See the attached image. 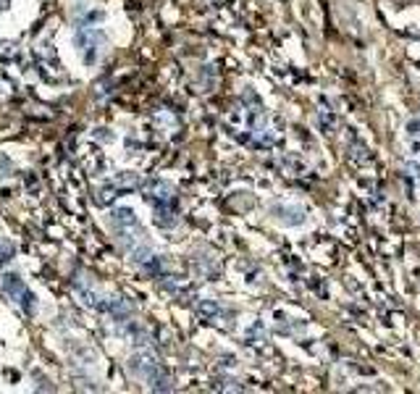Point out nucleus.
Returning a JSON list of instances; mask_svg holds the SVG:
<instances>
[{
	"label": "nucleus",
	"mask_w": 420,
	"mask_h": 394,
	"mask_svg": "<svg viewBox=\"0 0 420 394\" xmlns=\"http://www.w3.org/2000/svg\"><path fill=\"white\" fill-rule=\"evenodd\" d=\"M273 218H276L281 226H300L305 224V210L300 205H289V203H279L270 208Z\"/></svg>",
	"instance_id": "1"
},
{
	"label": "nucleus",
	"mask_w": 420,
	"mask_h": 394,
	"mask_svg": "<svg viewBox=\"0 0 420 394\" xmlns=\"http://www.w3.org/2000/svg\"><path fill=\"white\" fill-rule=\"evenodd\" d=\"M197 313L205 315V318H215L218 315V302H213V300L203 302V305H197Z\"/></svg>",
	"instance_id": "2"
},
{
	"label": "nucleus",
	"mask_w": 420,
	"mask_h": 394,
	"mask_svg": "<svg viewBox=\"0 0 420 394\" xmlns=\"http://www.w3.org/2000/svg\"><path fill=\"white\" fill-rule=\"evenodd\" d=\"M407 137H412V139H417V137H420V116H417V118H412V121L407 124Z\"/></svg>",
	"instance_id": "3"
},
{
	"label": "nucleus",
	"mask_w": 420,
	"mask_h": 394,
	"mask_svg": "<svg viewBox=\"0 0 420 394\" xmlns=\"http://www.w3.org/2000/svg\"><path fill=\"white\" fill-rule=\"evenodd\" d=\"M405 171H407L410 179H420V166L415 163V160H407V163H405Z\"/></svg>",
	"instance_id": "4"
}]
</instances>
